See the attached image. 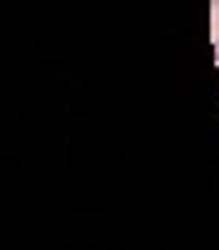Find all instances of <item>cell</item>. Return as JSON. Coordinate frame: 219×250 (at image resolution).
Instances as JSON below:
<instances>
[{
  "label": "cell",
  "mask_w": 219,
  "mask_h": 250,
  "mask_svg": "<svg viewBox=\"0 0 219 250\" xmlns=\"http://www.w3.org/2000/svg\"><path fill=\"white\" fill-rule=\"evenodd\" d=\"M215 57H219V40H215Z\"/></svg>",
  "instance_id": "obj_1"
}]
</instances>
